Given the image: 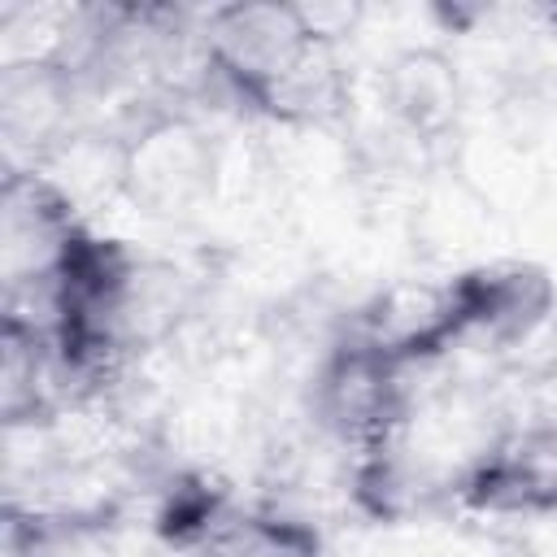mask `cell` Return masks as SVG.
<instances>
[{"label":"cell","mask_w":557,"mask_h":557,"mask_svg":"<svg viewBox=\"0 0 557 557\" xmlns=\"http://www.w3.org/2000/svg\"><path fill=\"white\" fill-rule=\"evenodd\" d=\"M431 492H435V483L405 453V440L352 457V496L379 522H405V518L422 513Z\"/></svg>","instance_id":"obj_9"},{"label":"cell","mask_w":557,"mask_h":557,"mask_svg":"<svg viewBox=\"0 0 557 557\" xmlns=\"http://www.w3.org/2000/svg\"><path fill=\"white\" fill-rule=\"evenodd\" d=\"M196 78L252 117L322 126L348 104L335 35L305 4L231 0L196 17Z\"/></svg>","instance_id":"obj_1"},{"label":"cell","mask_w":557,"mask_h":557,"mask_svg":"<svg viewBox=\"0 0 557 557\" xmlns=\"http://www.w3.org/2000/svg\"><path fill=\"white\" fill-rule=\"evenodd\" d=\"M409 131H426L453 104V74L431 52H405L387 65V100Z\"/></svg>","instance_id":"obj_11"},{"label":"cell","mask_w":557,"mask_h":557,"mask_svg":"<svg viewBox=\"0 0 557 557\" xmlns=\"http://www.w3.org/2000/svg\"><path fill=\"white\" fill-rule=\"evenodd\" d=\"M540 17H544V22H548V30H553V35H557V4H548V9H544V13H540Z\"/></svg>","instance_id":"obj_12"},{"label":"cell","mask_w":557,"mask_h":557,"mask_svg":"<svg viewBox=\"0 0 557 557\" xmlns=\"http://www.w3.org/2000/svg\"><path fill=\"white\" fill-rule=\"evenodd\" d=\"M453 500L483 518H557V418H527L483 444L453 479Z\"/></svg>","instance_id":"obj_6"},{"label":"cell","mask_w":557,"mask_h":557,"mask_svg":"<svg viewBox=\"0 0 557 557\" xmlns=\"http://www.w3.org/2000/svg\"><path fill=\"white\" fill-rule=\"evenodd\" d=\"M196 557H326L322 535L313 522L283 513V509H239L231 505V513L213 527V535L196 548Z\"/></svg>","instance_id":"obj_8"},{"label":"cell","mask_w":557,"mask_h":557,"mask_svg":"<svg viewBox=\"0 0 557 557\" xmlns=\"http://www.w3.org/2000/svg\"><path fill=\"white\" fill-rule=\"evenodd\" d=\"M231 513V496L205 479V474H178L161 500H157V535L174 548H187L196 557V548L213 535V527Z\"/></svg>","instance_id":"obj_10"},{"label":"cell","mask_w":557,"mask_h":557,"mask_svg":"<svg viewBox=\"0 0 557 557\" xmlns=\"http://www.w3.org/2000/svg\"><path fill=\"white\" fill-rule=\"evenodd\" d=\"M557 309V283L535 261H483L448 278L418 318L400 326H370L409 366H422L448 348H518Z\"/></svg>","instance_id":"obj_2"},{"label":"cell","mask_w":557,"mask_h":557,"mask_svg":"<svg viewBox=\"0 0 557 557\" xmlns=\"http://www.w3.org/2000/svg\"><path fill=\"white\" fill-rule=\"evenodd\" d=\"M91 104L78 74L48 48L4 61L0 70V131L9 144V165L44 170L78 135L83 109Z\"/></svg>","instance_id":"obj_7"},{"label":"cell","mask_w":557,"mask_h":557,"mask_svg":"<svg viewBox=\"0 0 557 557\" xmlns=\"http://www.w3.org/2000/svg\"><path fill=\"white\" fill-rule=\"evenodd\" d=\"M209 139L187 109H152L117 139L113 183L148 213H191L218 178Z\"/></svg>","instance_id":"obj_5"},{"label":"cell","mask_w":557,"mask_h":557,"mask_svg":"<svg viewBox=\"0 0 557 557\" xmlns=\"http://www.w3.org/2000/svg\"><path fill=\"white\" fill-rule=\"evenodd\" d=\"M409 370L413 366L370 326L344 331L313 361L305 383V413L331 444L352 457L396 444L405 440L413 405Z\"/></svg>","instance_id":"obj_3"},{"label":"cell","mask_w":557,"mask_h":557,"mask_svg":"<svg viewBox=\"0 0 557 557\" xmlns=\"http://www.w3.org/2000/svg\"><path fill=\"white\" fill-rule=\"evenodd\" d=\"M91 226L78 218L74 191L48 170L4 165L0 187V274L4 309L35 313L57 283L61 265Z\"/></svg>","instance_id":"obj_4"}]
</instances>
